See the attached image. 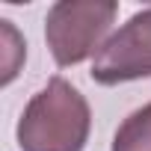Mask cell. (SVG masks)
I'll return each mask as SVG.
<instances>
[{
	"label": "cell",
	"mask_w": 151,
	"mask_h": 151,
	"mask_svg": "<svg viewBox=\"0 0 151 151\" xmlns=\"http://www.w3.org/2000/svg\"><path fill=\"white\" fill-rule=\"evenodd\" d=\"M92 110L83 92L65 77H50L24 107L18 122L21 151H83Z\"/></svg>",
	"instance_id": "6da1fadb"
},
{
	"label": "cell",
	"mask_w": 151,
	"mask_h": 151,
	"mask_svg": "<svg viewBox=\"0 0 151 151\" xmlns=\"http://www.w3.org/2000/svg\"><path fill=\"white\" fill-rule=\"evenodd\" d=\"M119 15L113 0H59L47 9L45 42L59 68L77 65L98 53L110 24Z\"/></svg>",
	"instance_id": "7a4b0ae2"
},
{
	"label": "cell",
	"mask_w": 151,
	"mask_h": 151,
	"mask_svg": "<svg viewBox=\"0 0 151 151\" xmlns=\"http://www.w3.org/2000/svg\"><path fill=\"white\" fill-rule=\"evenodd\" d=\"M139 77H151V9L127 18V24L101 45L92 62V80L101 86H119Z\"/></svg>",
	"instance_id": "3957f363"
},
{
	"label": "cell",
	"mask_w": 151,
	"mask_h": 151,
	"mask_svg": "<svg viewBox=\"0 0 151 151\" xmlns=\"http://www.w3.org/2000/svg\"><path fill=\"white\" fill-rule=\"evenodd\" d=\"M110 151H151V101L119 124Z\"/></svg>",
	"instance_id": "277c9868"
},
{
	"label": "cell",
	"mask_w": 151,
	"mask_h": 151,
	"mask_svg": "<svg viewBox=\"0 0 151 151\" xmlns=\"http://www.w3.org/2000/svg\"><path fill=\"white\" fill-rule=\"evenodd\" d=\"M0 30H3V86H9L18 74V65L27 56V45L21 42V36L15 33L12 21H0Z\"/></svg>",
	"instance_id": "5b68a950"
}]
</instances>
